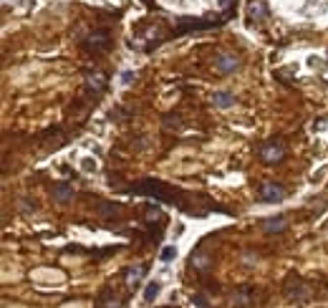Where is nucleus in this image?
Returning <instances> with one entry per match:
<instances>
[{
	"label": "nucleus",
	"mask_w": 328,
	"mask_h": 308,
	"mask_svg": "<svg viewBox=\"0 0 328 308\" xmlns=\"http://www.w3.org/2000/svg\"><path fill=\"white\" fill-rule=\"evenodd\" d=\"M131 192H134V194H149V197L162 200V202H174V190L167 187V185L159 182V180H144L142 185L131 187Z\"/></svg>",
	"instance_id": "1"
},
{
	"label": "nucleus",
	"mask_w": 328,
	"mask_h": 308,
	"mask_svg": "<svg viewBox=\"0 0 328 308\" xmlns=\"http://www.w3.org/2000/svg\"><path fill=\"white\" fill-rule=\"evenodd\" d=\"M283 157H286V147H283V142H278V139H273V142H268V144L260 147V159L265 162V164H275Z\"/></svg>",
	"instance_id": "2"
},
{
	"label": "nucleus",
	"mask_w": 328,
	"mask_h": 308,
	"mask_svg": "<svg viewBox=\"0 0 328 308\" xmlns=\"http://www.w3.org/2000/svg\"><path fill=\"white\" fill-rule=\"evenodd\" d=\"M86 46L94 53H104V51L111 48V36H109V31H94L89 36V40H86Z\"/></svg>",
	"instance_id": "3"
},
{
	"label": "nucleus",
	"mask_w": 328,
	"mask_h": 308,
	"mask_svg": "<svg viewBox=\"0 0 328 308\" xmlns=\"http://www.w3.org/2000/svg\"><path fill=\"white\" fill-rule=\"evenodd\" d=\"M257 192H260V200L262 202H280L283 197H286V190H283L278 182H270V180L262 182Z\"/></svg>",
	"instance_id": "4"
},
{
	"label": "nucleus",
	"mask_w": 328,
	"mask_h": 308,
	"mask_svg": "<svg viewBox=\"0 0 328 308\" xmlns=\"http://www.w3.org/2000/svg\"><path fill=\"white\" fill-rule=\"evenodd\" d=\"M237 66H240L237 56H230V53H222L215 58V69L220 74H232V71H237Z\"/></svg>",
	"instance_id": "5"
},
{
	"label": "nucleus",
	"mask_w": 328,
	"mask_h": 308,
	"mask_svg": "<svg viewBox=\"0 0 328 308\" xmlns=\"http://www.w3.org/2000/svg\"><path fill=\"white\" fill-rule=\"evenodd\" d=\"M144 275H146V266H131V268H126V273H124V283L129 285V288H137Z\"/></svg>",
	"instance_id": "6"
},
{
	"label": "nucleus",
	"mask_w": 328,
	"mask_h": 308,
	"mask_svg": "<svg viewBox=\"0 0 328 308\" xmlns=\"http://www.w3.org/2000/svg\"><path fill=\"white\" fill-rule=\"evenodd\" d=\"M86 83H89V89L94 94H101L106 89V74L104 71H89L86 74Z\"/></svg>",
	"instance_id": "7"
},
{
	"label": "nucleus",
	"mask_w": 328,
	"mask_h": 308,
	"mask_svg": "<svg viewBox=\"0 0 328 308\" xmlns=\"http://www.w3.org/2000/svg\"><path fill=\"white\" fill-rule=\"evenodd\" d=\"M268 15V5L262 3V0H255V3L248 5V20L250 23H260V20H265Z\"/></svg>",
	"instance_id": "8"
},
{
	"label": "nucleus",
	"mask_w": 328,
	"mask_h": 308,
	"mask_svg": "<svg viewBox=\"0 0 328 308\" xmlns=\"http://www.w3.org/2000/svg\"><path fill=\"white\" fill-rule=\"evenodd\" d=\"M262 230H265V232H283V230H288V217L286 215L268 217L265 223H262Z\"/></svg>",
	"instance_id": "9"
},
{
	"label": "nucleus",
	"mask_w": 328,
	"mask_h": 308,
	"mask_svg": "<svg viewBox=\"0 0 328 308\" xmlns=\"http://www.w3.org/2000/svg\"><path fill=\"white\" fill-rule=\"evenodd\" d=\"M53 197H56L58 202H71L73 200V187L69 182H58L53 187Z\"/></svg>",
	"instance_id": "10"
},
{
	"label": "nucleus",
	"mask_w": 328,
	"mask_h": 308,
	"mask_svg": "<svg viewBox=\"0 0 328 308\" xmlns=\"http://www.w3.org/2000/svg\"><path fill=\"white\" fill-rule=\"evenodd\" d=\"M212 104H215L217 109H230V106L235 104V96H232L230 91H217V94L212 96Z\"/></svg>",
	"instance_id": "11"
},
{
	"label": "nucleus",
	"mask_w": 328,
	"mask_h": 308,
	"mask_svg": "<svg viewBox=\"0 0 328 308\" xmlns=\"http://www.w3.org/2000/svg\"><path fill=\"white\" fill-rule=\"evenodd\" d=\"M232 303H235V306H248V303H250V291H248V288L237 291V293L232 296Z\"/></svg>",
	"instance_id": "12"
},
{
	"label": "nucleus",
	"mask_w": 328,
	"mask_h": 308,
	"mask_svg": "<svg viewBox=\"0 0 328 308\" xmlns=\"http://www.w3.org/2000/svg\"><path fill=\"white\" fill-rule=\"evenodd\" d=\"M157 293H159V283L154 280V283H149V285H146V291H144V301H146V303H151V301L157 298Z\"/></svg>",
	"instance_id": "13"
},
{
	"label": "nucleus",
	"mask_w": 328,
	"mask_h": 308,
	"mask_svg": "<svg viewBox=\"0 0 328 308\" xmlns=\"http://www.w3.org/2000/svg\"><path fill=\"white\" fill-rule=\"evenodd\" d=\"M180 126V116L177 114H167L164 116V129H177Z\"/></svg>",
	"instance_id": "14"
},
{
	"label": "nucleus",
	"mask_w": 328,
	"mask_h": 308,
	"mask_svg": "<svg viewBox=\"0 0 328 308\" xmlns=\"http://www.w3.org/2000/svg\"><path fill=\"white\" fill-rule=\"evenodd\" d=\"M192 263H194L200 270H207V268H210V260H207V258H192Z\"/></svg>",
	"instance_id": "15"
},
{
	"label": "nucleus",
	"mask_w": 328,
	"mask_h": 308,
	"mask_svg": "<svg viewBox=\"0 0 328 308\" xmlns=\"http://www.w3.org/2000/svg\"><path fill=\"white\" fill-rule=\"evenodd\" d=\"M174 255H177V250H174V248H164L162 250V260H172Z\"/></svg>",
	"instance_id": "16"
},
{
	"label": "nucleus",
	"mask_w": 328,
	"mask_h": 308,
	"mask_svg": "<svg viewBox=\"0 0 328 308\" xmlns=\"http://www.w3.org/2000/svg\"><path fill=\"white\" fill-rule=\"evenodd\" d=\"M192 303H194L197 308H210V306H207V301H205L202 296H194V298H192Z\"/></svg>",
	"instance_id": "17"
},
{
	"label": "nucleus",
	"mask_w": 328,
	"mask_h": 308,
	"mask_svg": "<svg viewBox=\"0 0 328 308\" xmlns=\"http://www.w3.org/2000/svg\"><path fill=\"white\" fill-rule=\"evenodd\" d=\"M101 306H104V308H124L121 303H116V298H114V301H109V303H101Z\"/></svg>",
	"instance_id": "18"
},
{
	"label": "nucleus",
	"mask_w": 328,
	"mask_h": 308,
	"mask_svg": "<svg viewBox=\"0 0 328 308\" xmlns=\"http://www.w3.org/2000/svg\"><path fill=\"white\" fill-rule=\"evenodd\" d=\"M121 78H124V83H131V81H134L137 76H134V74H131V71H126V74H124Z\"/></svg>",
	"instance_id": "19"
}]
</instances>
